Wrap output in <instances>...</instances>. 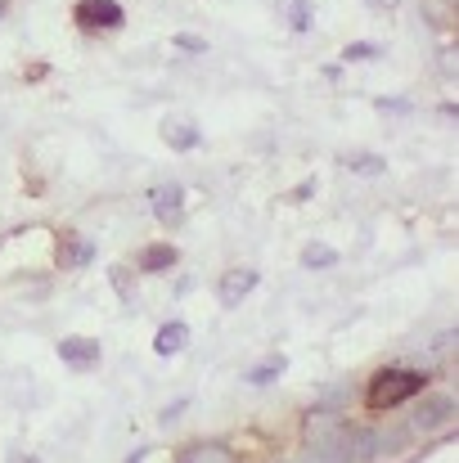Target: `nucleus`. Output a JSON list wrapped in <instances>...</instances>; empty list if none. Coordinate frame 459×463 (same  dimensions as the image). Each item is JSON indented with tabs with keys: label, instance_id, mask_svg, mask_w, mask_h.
Wrapping results in <instances>:
<instances>
[{
	"label": "nucleus",
	"instance_id": "nucleus-1",
	"mask_svg": "<svg viewBox=\"0 0 459 463\" xmlns=\"http://www.w3.org/2000/svg\"><path fill=\"white\" fill-rule=\"evenodd\" d=\"M424 373H415V369H383V373H374V383H369V410H397V405H406L410 396H419L424 392Z\"/></svg>",
	"mask_w": 459,
	"mask_h": 463
},
{
	"label": "nucleus",
	"instance_id": "nucleus-2",
	"mask_svg": "<svg viewBox=\"0 0 459 463\" xmlns=\"http://www.w3.org/2000/svg\"><path fill=\"white\" fill-rule=\"evenodd\" d=\"M149 207H153V216H158L167 230H176V225L185 221V184H176V180H167V184H153Z\"/></svg>",
	"mask_w": 459,
	"mask_h": 463
},
{
	"label": "nucleus",
	"instance_id": "nucleus-3",
	"mask_svg": "<svg viewBox=\"0 0 459 463\" xmlns=\"http://www.w3.org/2000/svg\"><path fill=\"white\" fill-rule=\"evenodd\" d=\"M257 284H262V270H253V266L225 270V275H221V284H216V302L234 310L244 298H248V293H253V288H257Z\"/></svg>",
	"mask_w": 459,
	"mask_h": 463
},
{
	"label": "nucleus",
	"instance_id": "nucleus-4",
	"mask_svg": "<svg viewBox=\"0 0 459 463\" xmlns=\"http://www.w3.org/2000/svg\"><path fill=\"white\" fill-rule=\"evenodd\" d=\"M122 18H127V9L118 0H81L77 5V23L95 27V32H113V27H122Z\"/></svg>",
	"mask_w": 459,
	"mask_h": 463
},
{
	"label": "nucleus",
	"instance_id": "nucleus-5",
	"mask_svg": "<svg viewBox=\"0 0 459 463\" xmlns=\"http://www.w3.org/2000/svg\"><path fill=\"white\" fill-rule=\"evenodd\" d=\"M446 423H455V396H424L419 410H415V428L419 432H437Z\"/></svg>",
	"mask_w": 459,
	"mask_h": 463
},
{
	"label": "nucleus",
	"instance_id": "nucleus-6",
	"mask_svg": "<svg viewBox=\"0 0 459 463\" xmlns=\"http://www.w3.org/2000/svg\"><path fill=\"white\" fill-rule=\"evenodd\" d=\"M91 261H95V243L77 230H63L59 234V266L63 270H86Z\"/></svg>",
	"mask_w": 459,
	"mask_h": 463
},
{
	"label": "nucleus",
	"instance_id": "nucleus-7",
	"mask_svg": "<svg viewBox=\"0 0 459 463\" xmlns=\"http://www.w3.org/2000/svg\"><path fill=\"white\" fill-rule=\"evenodd\" d=\"M100 342L95 337H81V333H72V337H63L59 342V360L68 364V369H95L100 364Z\"/></svg>",
	"mask_w": 459,
	"mask_h": 463
},
{
	"label": "nucleus",
	"instance_id": "nucleus-8",
	"mask_svg": "<svg viewBox=\"0 0 459 463\" xmlns=\"http://www.w3.org/2000/svg\"><path fill=\"white\" fill-rule=\"evenodd\" d=\"M185 342H189V324H185V319H171V324H162V328L153 333V351H158V355H180Z\"/></svg>",
	"mask_w": 459,
	"mask_h": 463
},
{
	"label": "nucleus",
	"instance_id": "nucleus-9",
	"mask_svg": "<svg viewBox=\"0 0 459 463\" xmlns=\"http://www.w3.org/2000/svg\"><path fill=\"white\" fill-rule=\"evenodd\" d=\"M176 261H180V252H176L171 243H149V248L136 257V266H140L145 275H167Z\"/></svg>",
	"mask_w": 459,
	"mask_h": 463
},
{
	"label": "nucleus",
	"instance_id": "nucleus-10",
	"mask_svg": "<svg viewBox=\"0 0 459 463\" xmlns=\"http://www.w3.org/2000/svg\"><path fill=\"white\" fill-rule=\"evenodd\" d=\"M284 373H289V355H266V360H262V364H253L244 378H248L253 387H271V383H280Z\"/></svg>",
	"mask_w": 459,
	"mask_h": 463
},
{
	"label": "nucleus",
	"instance_id": "nucleus-11",
	"mask_svg": "<svg viewBox=\"0 0 459 463\" xmlns=\"http://www.w3.org/2000/svg\"><path fill=\"white\" fill-rule=\"evenodd\" d=\"M162 140H167L171 149H180V154H189V149H198V140H203V131H198V127H189V122H167V127H162Z\"/></svg>",
	"mask_w": 459,
	"mask_h": 463
},
{
	"label": "nucleus",
	"instance_id": "nucleus-12",
	"mask_svg": "<svg viewBox=\"0 0 459 463\" xmlns=\"http://www.w3.org/2000/svg\"><path fill=\"white\" fill-rule=\"evenodd\" d=\"M280 14L289 18V27H293V32H311V23H315L311 0H280Z\"/></svg>",
	"mask_w": 459,
	"mask_h": 463
},
{
	"label": "nucleus",
	"instance_id": "nucleus-13",
	"mask_svg": "<svg viewBox=\"0 0 459 463\" xmlns=\"http://www.w3.org/2000/svg\"><path fill=\"white\" fill-rule=\"evenodd\" d=\"M342 166L356 171V175H383L387 171V162L378 154H342Z\"/></svg>",
	"mask_w": 459,
	"mask_h": 463
},
{
	"label": "nucleus",
	"instance_id": "nucleus-14",
	"mask_svg": "<svg viewBox=\"0 0 459 463\" xmlns=\"http://www.w3.org/2000/svg\"><path fill=\"white\" fill-rule=\"evenodd\" d=\"M180 463H234V455L225 450V446H189Z\"/></svg>",
	"mask_w": 459,
	"mask_h": 463
},
{
	"label": "nucleus",
	"instance_id": "nucleus-15",
	"mask_svg": "<svg viewBox=\"0 0 459 463\" xmlns=\"http://www.w3.org/2000/svg\"><path fill=\"white\" fill-rule=\"evenodd\" d=\"M302 266L306 270H329V266H338V252H333V248H324V243H306L302 248Z\"/></svg>",
	"mask_w": 459,
	"mask_h": 463
},
{
	"label": "nucleus",
	"instance_id": "nucleus-16",
	"mask_svg": "<svg viewBox=\"0 0 459 463\" xmlns=\"http://www.w3.org/2000/svg\"><path fill=\"white\" fill-rule=\"evenodd\" d=\"M306 463H347V455H342L338 441H315V446L306 450Z\"/></svg>",
	"mask_w": 459,
	"mask_h": 463
},
{
	"label": "nucleus",
	"instance_id": "nucleus-17",
	"mask_svg": "<svg viewBox=\"0 0 459 463\" xmlns=\"http://www.w3.org/2000/svg\"><path fill=\"white\" fill-rule=\"evenodd\" d=\"M378 54H383V50H378L374 41H351V45L342 50V59H347V63H369V59H378Z\"/></svg>",
	"mask_w": 459,
	"mask_h": 463
},
{
	"label": "nucleus",
	"instance_id": "nucleus-18",
	"mask_svg": "<svg viewBox=\"0 0 459 463\" xmlns=\"http://www.w3.org/2000/svg\"><path fill=\"white\" fill-rule=\"evenodd\" d=\"M113 288L122 293V302H127V307L136 302V284L127 279V266H113Z\"/></svg>",
	"mask_w": 459,
	"mask_h": 463
},
{
	"label": "nucleus",
	"instance_id": "nucleus-19",
	"mask_svg": "<svg viewBox=\"0 0 459 463\" xmlns=\"http://www.w3.org/2000/svg\"><path fill=\"white\" fill-rule=\"evenodd\" d=\"M176 45H180V50H189V54H207V41H203V36H189V32H180V36H176Z\"/></svg>",
	"mask_w": 459,
	"mask_h": 463
},
{
	"label": "nucleus",
	"instance_id": "nucleus-20",
	"mask_svg": "<svg viewBox=\"0 0 459 463\" xmlns=\"http://www.w3.org/2000/svg\"><path fill=\"white\" fill-rule=\"evenodd\" d=\"M311 194H315V180H302V184H298V189L289 194V203H306Z\"/></svg>",
	"mask_w": 459,
	"mask_h": 463
},
{
	"label": "nucleus",
	"instance_id": "nucleus-21",
	"mask_svg": "<svg viewBox=\"0 0 459 463\" xmlns=\"http://www.w3.org/2000/svg\"><path fill=\"white\" fill-rule=\"evenodd\" d=\"M180 410H185V401H176V405H167V410H162V423H171V419H176Z\"/></svg>",
	"mask_w": 459,
	"mask_h": 463
},
{
	"label": "nucleus",
	"instance_id": "nucleus-22",
	"mask_svg": "<svg viewBox=\"0 0 459 463\" xmlns=\"http://www.w3.org/2000/svg\"><path fill=\"white\" fill-rule=\"evenodd\" d=\"M369 5H378V9H397L401 0H369Z\"/></svg>",
	"mask_w": 459,
	"mask_h": 463
},
{
	"label": "nucleus",
	"instance_id": "nucleus-23",
	"mask_svg": "<svg viewBox=\"0 0 459 463\" xmlns=\"http://www.w3.org/2000/svg\"><path fill=\"white\" fill-rule=\"evenodd\" d=\"M9 463H36V459H32V455H14Z\"/></svg>",
	"mask_w": 459,
	"mask_h": 463
},
{
	"label": "nucleus",
	"instance_id": "nucleus-24",
	"mask_svg": "<svg viewBox=\"0 0 459 463\" xmlns=\"http://www.w3.org/2000/svg\"><path fill=\"white\" fill-rule=\"evenodd\" d=\"M5 9H9V0H0V14H5Z\"/></svg>",
	"mask_w": 459,
	"mask_h": 463
}]
</instances>
